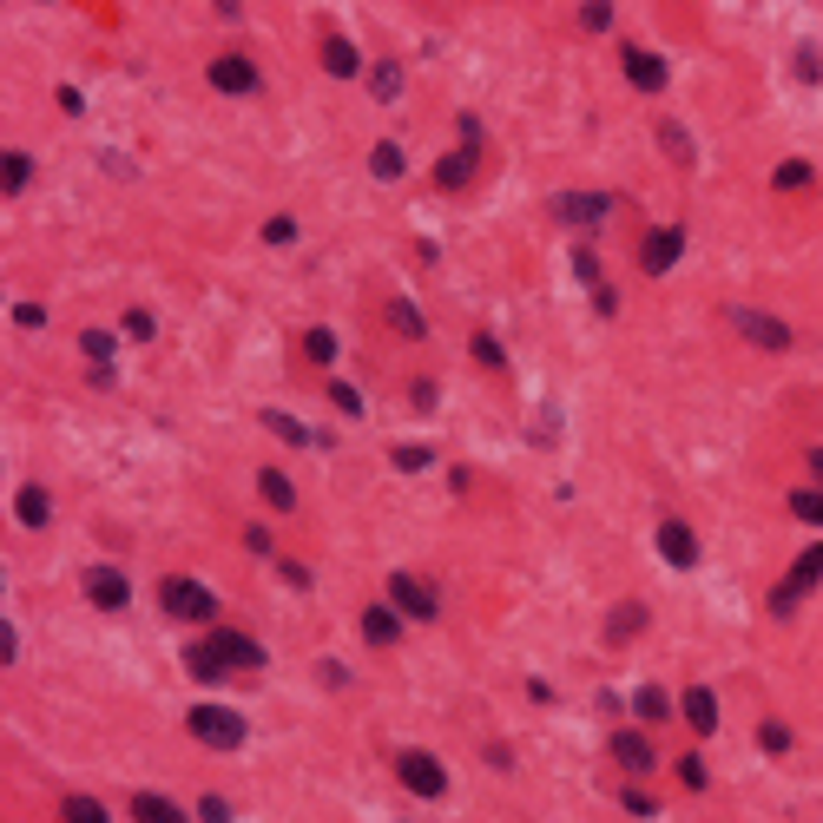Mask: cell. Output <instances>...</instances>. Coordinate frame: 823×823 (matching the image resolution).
I'll list each match as a JSON object with an SVG mask.
<instances>
[{
  "instance_id": "obj_1",
  "label": "cell",
  "mask_w": 823,
  "mask_h": 823,
  "mask_svg": "<svg viewBox=\"0 0 823 823\" xmlns=\"http://www.w3.org/2000/svg\"><path fill=\"white\" fill-rule=\"evenodd\" d=\"M159 606L172 619H211L218 613V593H211L205 580H191V573H165L159 580Z\"/></svg>"
},
{
  "instance_id": "obj_2",
  "label": "cell",
  "mask_w": 823,
  "mask_h": 823,
  "mask_svg": "<svg viewBox=\"0 0 823 823\" xmlns=\"http://www.w3.org/2000/svg\"><path fill=\"white\" fill-rule=\"evenodd\" d=\"M185 725H191V738L211 744V751H238V744H244V718L224 712V705H191Z\"/></svg>"
},
{
  "instance_id": "obj_3",
  "label": "cell",
  "mask_w": 823,
  "mask_h": 823,
  "mask_svg": "<svg viewBox=\"0 0 823 823\" xmlns=\"http://www.w3.org/2000/svg\"><path fill=\"white\" fill-rule=\"evenodd\" d=\"M389 606H396L402 619H435V613H442L435 586H428L422 573H409V567H402V573H389Z\"/></svg>"
},
{
  "instance_id": "obj_4",
  "label": "cell",
  "mask_w": 823,
  "mask_h": 823,
  "mask_svg": "<svg viewBox=\"0 0 823 823\" xmlns=\"http://www.w3.org/2000/svg\"><path fill=\"white\" fill-rule=\"evenodd\" d=\"M731 330L744 336V343H758V349H791L797 330L784 317H771V310H731Z\"/></svg>"
},
{
  "instance_id": "obj_5",
  "label": "cell",
  "mask_w": 823,
  "mask_h": 823,
  "mask_svg": "<svg viewBox=\"0 0 823 823\" xmlns=\"http://www.w3.org/2000/svg\"><path fill=\"white\" fill-rule=\"evenodd\" d=\"M823 580V547H804V560H797L784 580H777V593H771V613H797V600H804L810 586Z\"/></svg>"
},
{
  "instance_id": "obj_6",
  "label": "cell",
  "mask_w": 823,
  "mask_h": 823,
  "mask_svg": "<svg viewBox=\"0 0 823 823\" xmlns=\"http://www.w3.org/2000/svg\"><path fill=\"white\" fill-rule=\"evenodd\" d=\"M679 257H685V224H659V231H646V244H639V270H646V277H665Z\"/></svg>"
},
{
  "instance_id": "obj_7",
  "label": "cell",
  "mask_w": 823,
  "mask_h": 823,
  "mask_svg": "<svg viewBox=\"0 0 823 823\" xmlns=\"http://www.w3.org/2000/svg\"><path fill=\"white\" fill-rule=\"evenodd\" d=\"M396 777H402V791H415V797H442L448 791V771L428 751H402L396 758Z\"/></svg>"
},
{
  "instance_id": "obj_8",
  "label": "cell",
  "mask_w": 823,
  "mask_h": 823,
  "mask_svg": "<svg viewBox=\"0 0 823 823\" xmlns=\"http://www.w3.org/2000/svg\"><path fill=\"white\" fill-rule=\"evenodd\" d=\"M86 600L99 613H119V606H132V580L119 567H86Z\"/></svg>"
},
{
  "instance_id": "obj_9",
  "label": "cell",
  "mask_w": 823,
  "mask_h": 823,
  "mask_svg": "<svg viewBox=\"0 0 823 823\" xmlns=\"http://www.w3.org/2000/svg\"><path fill=\"white\" fill-rule=\"evenodd\" d=\"M547 211H554L560 224H600L606 211H613V198H606V191H560Z\"/></svg>"
},
{
  "instance_id": "obj_10",
  "label": "cell",
  "mask_w": 823,
  "mask_h": 823,
  "mask_svg": "<svg viewBox=\"0 0 823 823\" xmlns=\"http://www.w3.org/2000/svg\"><path fill=\"white\" fill-rule=\"evenodd\" d=\"M205 646H211V659H218V665H264V646H257L251 633H238V626H218Z\"/></svg>"
},
{
  "instance_id": "obj_11",
  "label": "cell",
  "mask_w": 823,
  "mask_h": 823,
  "mask_svg": "<svg viewBox=\"0 0 823 823\" xmlns=\"http://www.w3.org/2000/svg\"><path fill=\"white\" fill-rule=\"evenodd\" d=\"M613 758H619V771L646 777L652 764H659V751H652V738H646V731H613Z\"/></svg>"
},
{
  "instance_id": "obj_12",
  "label": "cell",
  "mask_w": 823,
  "mask_h": 823,
  "mask_svg": "<svg viewBox=\"0 0 823 823\" xmlns=\"http://www.w3.org/2000/svg\"><path fill=\"white\" fill-rule=\"evenodd\" d=\"M679 718L698 731V738H712V731H718V692H712V685H692V692L679 698Z\"/></svg>"
},
{
  "instance_id": "obj_13",
  "label": "cell",
  "mask_w": 823,
  "mask_h": 823,
  "mask_svg": "<svg viewBox=\"0 0 823 823\" xmlns=\"http://www.w3.org/2000/svg\"><path fill=\"white\" fill-rule=\"evenodd\" d=\"M211 86L218 93H257V66L244 53H224V60H211Z\"/></svg>"
},
{
  "instance_id": "obj_14",
  "label": "cell",
  "mask_w": 823,
  "mask_h": 823,
  "mask_svg": "<svg viewBox=\"0 0 823 823\" xmlns=\"http://www.w3.org/2000/svg\"><path fill=\"white\" fill-rule=\"evenodd\" d=\"M659 554H665V567H692L698 560V534L685 521H659Z\"/></svg>"
},
{
  "instance_id": "obj_15",
  "label": "cell",
  "mask_w": 823,
  "mask_h": 823,
  "mask_svg": "<svg viewBox=\"0 0 823 823\" xmlns=\"http://www.w3.org/2000/svg\"><path fill=\"white\" fill-rule=\"evenodd\" d=\"M475 172H481V152H475V145H461V152H448V159L435 165V185H442V191H461Z\"/></svg>"
},
{
  "instance_id": "obj_16",
  "label": "cell",
  "mask_w": 823,
  "mask_h": 823,
  "mask_svg": "<svg viewBox=\"0 0 823 823\" xmlns=\"http://www.w3.org/2000/svg\"><path fill=\"white\" fill-rule=\"evenodd\" d=\"M626 80H633L639 93H659V86H665V60H659V53L626 47Z\"/></svg>"
},
{
  "instance_id": "obj_17",
  "label": "cell",
  "mask_w": 823,
  "mask_h": 823,
  "mask_svg": "<svg viewBox=\"0 0 823 823\" xmlns=\"http://www.w3.org/2000/svg\"><path fill=\"white\" fill-rule=\"evenodd\" d=\"M363 639H369V646H396V639H402V613H396V606H369V613H363Z\"/></svg>"
},
{
  "instance_id": "obj_18",
  "label": "cell",
  "mask_w": 823,
  "mask_h": 823,
  "mask_svg": "<svg viewBox=\"0 0 823 823\" xmlns=\"http://www.w3.org/2000/svg\"><path fill=\"white\" fill-rule=\"evenodd\" d=\"M132 817H139V823H185V810H178L172 804V797H159V791H139V797H132Z\"/></svg>"
},
{
  "instance_id": "obj_19",
  "label": "cell",
  "mask_w": 823,
  "mask_h": 823,
  "mask_svg": "<svg viewBox=\"0 0 823 823\" xmlns=\"http://www.w3.org/2000/svg\"><path fill=\"white\" fill-rule=\"evenodd\" d=\"M264 428L277 435V442H290V448H317V428H303L297 415H277V409H264Z\"/></svg>"
},
{
  "instance_id": "obj_20",
  "label": "cell",
  "mask_w": 823,
  "mask_h": 823,
  "mask_svg": "<svg viewBox=\"0 0 823 823\" xmlns=\"http://www.w3.org/2000/svg\"><path fill=\"white\" fill-rule=\"evenodd\" d=\"M639 626H646V606H639V600H619V613L606 619V639H613V646H626Z\"/></svg>"
},
{
  "instance_id": "obj_21",
  "label": "cell",
  "mask_w": 823,
  "mask_h": 823,
  "mask_svg": "<svg viewBox=\"0 0 823 823\" xmlns=\"http://www.w3.org/2000/svg\"><path fill=\"white\" fill-rule=\"evenodd\" d=\"M257 494H264L277 514H290V507H297V488H290V475H277V468H264V475H257Z\"/></svg>"
},
{
  "instance_id": "obj_22",
  "label": "cell",
  "mask_w": 823,
  "mask_h": 823,
  "mask_svg": "<svg viewBox=\"0 0 823 823\" xmlns=\"http://www.w3.org/2000/svg\"><path fill=\"white\" fill-rule=\"evenodd\" d=\"M323 66H330L336 80H349V73H356V66H363V60H356V47H349L343 33H330V40H323Z\"/></svg>"
},
{
  "instance_id": "obj_23",
  "label": "cell",
  "mask_w": 823,
  "mask_h": 823,
  "mask_svg": "<svg viewBox=\"0 0 823 823\" xmlns=\"http://www.w3.org/2000/svg\"><path fill=\"white\" fill-rule=\"evenodd\" d=\"M633 712L646 718V725H659V718H679V712H672V698H665L659 685H639V692H633Z\"/></svg>"
},
{
  "instance_id": "obj_24",
  "label": "cell",
  "mask_w": 823,
  "mask_h": 823,
  "mask_svg": "<svg viewBox=\"0 0 823 823\" xmlns=\"http://www.w3.org/2000/svg\"><path fill=\"white\" fill-rule=\"evenodd\" d=\"M389 323H396V330H402V336H409V343H422V336H428V323H422V310H415V303H409V297H389Z\"/></svg>"
},
{
  "instance_id": "obj_25",
  "label": "cell",
  "mask_w": 823,
  "mask_h": 823,
  "mask_svg": "<svg viewBox=\"0 0 823 823\" xmlns=\"http://www.w3.org/2000/svg\"><path fill=\"white\" fill-rule=\"evenodd\" d=\"M14 507H20V521H27V527H47V488H33V481H27V488L14 494Z\"/></svg>"
},
{
  "instance_id": "obj_26",
  "label": "cell",
  "mask_w": 823,
  "mask_h": 823,
  "mask_svg": "<svg viewBox=\"0 0 823 823\" xmlns=\"http://www.w3.org/2000/svg\"><path fill=\"white\" fill-rule=\"evenodd\" d=\"M303 356H310V363H336V330H303Z\"/></svg>"
},
{
  "instance_id": "obj_27",
  "label": "cell",
  "mask_w": 823,
  "mask_h": 823,
  "mask_svg": "<svg viewBox=\"0 0 823 823\" xmlns=\"http://www.w3.org/2000/svg\"><path fill=\"white\" fill-rule=\"evenodd\" d=\"M60 817L66 823H106V804H99V797H66Z\"/></svg>"
},
{
  "instance_id": "obj_28",
  "label": "cell",
  "mask_w": 823,
  "mask_h": 823,
  "mask_svg": "<svg viewBox=\"0 0 823 823\" xmlns=\"http://www.w3.org/2000/svg\"><path fill=\"white\" fill-rule=\"evenodd\" d=\"M369 172L376 178H402V145H376V152H369Z\"/></svg>"
},
{
  "instance_id": "obj_29",
  "label": "cell",
  "mask_w": 823,
  "mask_h": 823,
  "mask_svg": "<svg viewBox=\"0 0 823 823\" xmlns=\"http://www.w3.org/2000/svg\"><path fill=\"white\" fill-rule=\"evenodd\" d=\"M0 178H7V191H27V178H33V159H27V152H7Z\"/></svg>"
},
{
  "instance_id": "obj_30",
  "label": "cell",
  "mask_w": 823,
  "mask_h": 823,
  "mask_svg": "<svg viewBox=\"0 0 823 823\" xmlns=\"http://www.w3.org/2000/svg\"><path fill=\"white\" fill-rule=\"evenodd\" d=\"M771 185H777V191H804V185H810V165L784 159V165H777V172H771Z\"/></svg>"
},
{
  "instance_id": "obj_31",
  "label": "cell",
  "mask_w": 823,
  "mask_h": 823,
  "mask_svg": "<svg viewBox=\"0 0 823 823\" xmlns=\"http://www.w3.org/2000/svg\"><path fill=\"white\" fill-rule=\"evenodd\" d=\"M80 349H86V356H93L99 369H106V356H112V349H119V336H112V330H86V336H80Z\"/></svg>"
},
{
  "instance_id": "obj_32",
  "label": "cell",
  "mask_w": 823,
  "mask_h": 823,
  "mask_svg": "<svg viewBox=\"0 0 823 823\" xmlns=\"http://www.w3.org/2000/svg\"><path fill=\"white\" fill-rule=\"evenodd\" d=\"M791 514H797V521H823V488H797L791 494Z\"/></svg>"
},
{
  "instance_id": "obj_33",
  "label": "cell",
  "mask_w": 823,
  "mask_h": 823,
  "mask_svg": "<svg viewBox=\"0 0 823 823\" xmlns=\"http://www.w3.org/2000/svg\"><path fill=\"white\" fill-rule=\"evenodd\" d=\"M369 93H376V99H396V93H402V73H396V66H376V80H369Z\"/></svg>"
},
{
  "instance_id": "obj_34",
  "label": "cell",
  "mask_w": 823,
  "mask_h": 823,
  "mask_svg": "<svg viewBox=\"0 0 823 823\" xmlns=\"http://www.w3.org/2000/svg\"><path fill=\"white\" fill-rule=\"evenodd\" d=\"M396 468H402V475H415V468H428V448H422V442H402V448H396Z\"/></svg>"
},
{
  "instance_id": "obj_35",
  "label": "cell",
  "mask_w": 823,
  "mask_h": 823,
  "mask_svg": "<svg viewBox=\"0 0 823 823\" xmlns=\"http://www.w3.org/2000/svg\"><path fill=\"white\" fill-rule=\"evenodd\" d=\"M264 244H297V218H270L264 224Z\"/></svg>"
},
{
  "instance_id": "obj_36",
  "label": "cell",
  "mask_w": 823,
  "mask_h": 823,
  "mask_svg": "<svg viewBox=\"0 0 823 823\" xmlns=\"http://www.w3.org/2000/svg\"><path fill=\"white\" fill-rule=\"evenodd\" d=\"M475 363H488V369H501V363H507V356H501V343H494V336H488V330H481V336H475Z\"/></svg>"
},
{
  "instance_id": "obj_37",
  "label": "cell",
  "mask_w": 823,
  "mask_h": 823,
  "mask_svg": "<svg viewBox=\"0 0 823 823\" xmlns=\"http://www.w3.org/2000/svg\"><path fill=\"white\" fill-rule=\"evenodd\" d=\"M330 396H336V409H343V415H363V396H356L349 382H330Z\"/></svg>"
},
{
  "instance_id": "obj_38",
  "label": "cell",
  "mask_w": 823,
  "mask_h": 823,
  "mask_svg": "<svg viewBox=\"0 0 823 823\" xmlns=\"http://www.w3.org/2000/svg\"><path fill=\"white\" fill-rule=\"evenodd\" d=\"M659 132H665V152H672V159H679V165L692 159V145H685V126H659Z\"/></svg>"
},
{
  "instance_id": "obj_39",
  "label": "cell",
  "mask_w": 823,
  "mask_h": 823,
  "mask_svg": "<svg viewBox=\"0 0 823 823\" xmlns=\"http://www.w3.org/2000/svg\"><path fill=\"white\" fill-rule=\"evenodd\" d=\"M573 270H580V277H586V284H593V290H600V257H593V251H573Z\"/></svg>"
},
{
  "instance_id": "obj_40",
  "label": "cell",
  "mask_w": 823,
  "mask_h": 823,
  "mask_svg": "<svg viewBox=\"0 0 823 823\" xmlns=\"http://www.w3.org/2000/svg\"><path fill=\"white\" fill-rule=\"evenodd\" d=\"M764 751H791V725H777L771 718V725H764Z\"/></svg>"
},
{
  "instance_id": "obj_41",
  "label": "cell",
  "mask_w": 823,
  "mask_h": 823,
  "mask_svg": "<svg viewBox=\"0 0 823 823\" xmlns=\"http://www.w3.org/2000/svg\"><path fill=\"white\" fill-rule=\"evenodd\" d=\"M679 777L692 784V791H705V764H698V751H692V758H679Z\"/></svg>"
},
{
  "instance_id": "obj_42",
  "label": "cell",
  "mask_w": 823,
  "mask_h": 823,
  "mask_svg": "<svg viewBox=\"0 0 823 823\" xmlns=\"http://www.w3.org/2000/svg\"><path fill=\"white\" fill-rule=\"evenodd\" d=\"M126 336H139V343H145V336H152V310H126Z\"/></svg>"
},
{
  "instance_id": "obj_43",
  "label": "cell",
  "mask_w": 823,
  "mask_h": 823,
  "mask_svg": "<svg viewBox=\"0 0 823 823\" xmlns=\"http://www.w3.org/2000/svg\"><path fill=\"white\" fill-rule=\"evenodd\" d=\"M198 817H205V823H231V804H224V797H205V804H198Z\"/></svg>"
},
{
  "instance_id": "obj_44",
  "label": "cell",
  "mask_w": 823,
  "mask_h": 823,
  "mask_svg": "<svg viewBox=\"0 0 823 823\" xmlns=\"http://www.w3.org/2000/svg\"><path fill=\"white\" fill-rule=\"evenodd\" d=\"M40 317H47L40 303H14V323H20V330H40Z\"/></svg>"
},
{
  "instance_id": "obj_45",
  "label": "cell",
  "mask_w": 823,
  "mask_h": 823,
  "mask_svg": "<svg viewBox=\"0 0 823 823\" xmlns=\"http://www.w3.org/2000/svg\"><path fill=\"white\" fill-rule=\"evenodd\" d=\"M580 27H593V33L613 27V7H580Z\"/></svg>"
},
{
  "instance_id": "obj_46",
  "label": "cell",
  "mask_w": 823,
  "mask_h": 823,
  "mask_svg": "<svg viewBox=\"0 0 823 823\" xmlns=\"http://www.w3.org/2000/svg\"><path fill=\"white\" fill-rule=\"evenodd\" d=\"M626 810H633V817H659V804H652L646 791H626Z\"/></svg>"
},
{
  "instance_id": "obj_47",
  "label": "cell",
  "mask_w": 823,
  "mask_h": 823,
  "mask_svg": "<svg viewBox=\"0 0 823 823\" xmlns=\"http://www.w3.org/2000/svg\"><path fill=\"white\" fill-rule=\"evenodd\" d=\"M810 468H817V481H823V448H810Z\"/></svg>"
}]
</instances>
